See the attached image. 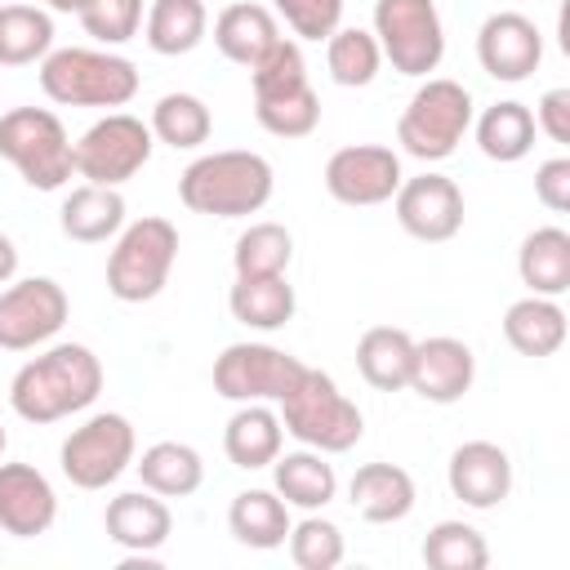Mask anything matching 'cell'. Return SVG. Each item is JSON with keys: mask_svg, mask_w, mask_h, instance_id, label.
Returning a JSON list of instances; mask_svg holds the SVG:
<instances>
[{"mask_svg": "<svg viewBox=\"0 0 570 570\" xmlns=\"http://www.w3.org/2000/svg\"><path fill=\"white\" fill-rule=\"evenodd\" d=\"M98 392H102V361L94 356V347L53 343L13 374L9 405L18 419L45 428V423L89 410L98 401Z\"/></svg>", "mask_w": 570, "mask_h": 570, "instance_id": "6da1fadb", "label": "cell"}, {"mask_svg": "<svg viewBox=\"0 0 570 570\" xmlns=\"http://www.w3.org/2000/svg\"><path fill=\"white\" fill-rule=\"evenodd\" d=\"M272 191H276L272 160L240 147L196 156L178 174V200L191 214H209V218H249L272 200Z\"/></svg>", "mask_w": 570, "mask_h": 570, "instance_id": "7a4b0ae2", "label": "cell"}, {"mask_svg": "<svg viewBox=\"0 0 570 570\" xmlns=\"http://www.w3.org/2000/svg\"><path fill=\"white\" fill-rule=\"evenodd\" d=\"M40 89L58 107H125L138 94V67L111 49H49L40 58Z\"/></svg>", "mask_w": 570, "mask_h": 570, "instance_id": "3957f363", "label": "cell"}, {"mask_svg": "<svg viewBox=\"0 0 570 570\" xmlns=\"http://www.w3.org/2000/svg\"><path fill=\"white\" fill-rule=\"evenodd\" d=\"M276 405H281V428L307 450L347 454L365 436V419H361L356 401H347L325 370L303 365V374Z\"/></svg>", "mask_w": 570, "mask_h": 570, "instance_id": "277c9868", "label": "cell"}, {"mask_svg": "<svg viewBox=\"0 0 570 570\" xmlns=\"http://www.w3.org/2000/svg\"><path fill=\"white\" fill-rule=\"evenodd\" d=\"M472 94L450 80V76H423V85L410 94L401 120H396V142L414 160H445L459 151V142L472 129Z\"/></svg>", "mask_w": 570, "mask_h": 570, "instance_id": "5b68a950", "label": "cell"}, {"mask_svg": "<svg viewBox=\"0 0 570 570\" xmlns=\"http://www.w3.org/2000/svg\"><path fill=\"white\" fill-rule=\"evenodd\" d=\"M178 258V227L169 218H134L116 232V245L107 254V289L120 303H151L174 272Z\"/></svg>", "mask_w": 570, "mask_h": 570, "instance_id": "8992f818", "label": "cell"}, {"mask_svg": "<svg viewBox=\"0 0 570 570\" xmlns=\"http://www.w3.org/2000/svg\"><path fill=\"white\" fill-rule=\"evenodd\" d=\"M0 156L36 191H58L76 174L71 138L49 107H13L0 116Z\"/></svg>", "mask_w": 570, "mask_h": 570, "instance_id": "52a82bcc", "label": "cell"}, {"mask_svg": "<svg viewBox=\"0 0 570 570\" xmlns=\"http://www.w3.org/2000/svg\"><path fill=\"white\" fill-rule=\"evenodd\" d=\"M134 454H138L134 423L116 410H102L67 432L58 463L76 490H107L111 481L125 476V468H134Z\"/></svg>", "mask_w": 570, "mask_h": 570, "instance_id": "ba28073f", "label": "cell"}, {"mask_svg": "<svg viewBox=\"0 0 570 570\" xmlns=\"http://www.w3.org/2000/svg\"><path fill=\"white\" fill-rule=\"evenodd\" d=\"M374 40L401 76L423 80L445 58V27L432 0H374Z\"/></svg>", "mask_w": 570, "mask_h": 570, "instance_id": "9c48e42d", "label": "cell"}, {"mask_svg": "<svg viewBox=\"0 0 570 570\" xmlns=\"http://www.w3.org/2000/svg\"><path fill=\"white\" fill-rule=\"evenodd\" d=\"M151 147H156V138H151L147 120H138L129 111H107L71 142V156H76V174L85 183L120 187L151 160Z\"/></svg>", "mask_w": 570, "mask_h": 570, "instance_id": "30bf717a", "label": "cell"}, {"mask_svg": "<svg viewBox=\"0 0 570 570\" xmlns=\"http://www.w3.org/2000/svg\"><path fill=\"white\" fill-rule=\"evenodd\" d=\"M298 374H303V361L272 343H227L214 356V392L236 405L281 401Z\"/></svg>", "mask_w": 570, "mask_h": 570, "instance_id": "8fae6325", "label": "cell"}, {"mask_svg": "<svg viewBox=\"0 0 570 570\" xmlns=\"http://www.w3.org/2000/svg\"><path fill=\"white\" fill-rule=\"evenodd\" d=\"M71 316L67 289L53 276H27L9 281L0 289V347L4 352H31L49 343Z\"/></svg>", "mask_w": 570, "mask_h": 570, "instance_id": "7c38bea8", "label": "cell"}, {"mask_svg": "<svg viewBox=\"0 0 570 570\" xmlns=\"http://www.w3.org/2000/svg\"><path fill=\"white\" fill-rule=\"evenodd\" d=\"M401 178H405L401 156L392 147H379V142H352V147H338L325 160V191L338 205H352V209L392 200Z\"/></svg>", "mask_w": 570, "mask_h": 570, "instance_id": "4fadbf2b", "label": "cell"}, {"mask_svg": "<svg viewBox=\"0 0 570 570\" xmlns=\"http://www.w3.org/2000/svg\"><path fill=\"white\" fill-rule=\"evenodd\" d=\"M392 209H396V223L414 240H428V245H441V240L459 236V227H463V191L445 174L401 178Z\"/></svg>", "mask_w": 570, "mask_h": 570, "instance_id": "5bb4252c", "label": "cell"}, {"mask_svg": "<svg viewBox=\"0 0 570 570\" xmlns=\"http://www.w3.org/2000/svg\"><path fill=\"white\" fill-rule=\"evenodd\" d=\"M476 62L490 80L521 85L543 62V31L525 13H512V9L490 13L476 31Z\"/></svg>", "mask_w": 570, "mask_h": 570, "instance_id": "9a60e30c", "label": "cell"}, {"mask_svg": "<svg viewBox=\"0 0 570 570\" xmlns=\"http://www.w3.org/2000/svg\"><path fill=\"white\" fill-rule=\"evenodd\" d=\"M476 379V356L463 338L454 334H432L423 343H414V361H410V392L432 401V405H454L472 392Z\"/></svg>", "mask_w": 570, "mask_h": 570, "instance_id": "2e32d148", "label": "cell"}, {"mask_svg": "<svg viewBox=\"0 0 570 570\" xmlns=\"http://www.w3.org/2000/svg\"><path fill=\"white\" fill-rule=\"evenodd\" d=\"M445 481L459 503L490 512L512 494V459L494 441H463L445 463Z\"/></svg>", "mask_w": 570, "mask_h": 570, "instance_id": "e0dca14e", "label": "cell"}, {"mask_svg": "<svg viewBox=\"0 0 570 570\" xmlns=\"http://www.w3.org/2000/svg\"><path fill=\"white\" fill-rule=\"evenodd\" d=\"M58 521V494L31 463H0V530L13 539H40Z\"/></svg>", "mask_w": 570, "mask_h": 570, "instance_id": "ac0fdd59", "label": "cell"}, {"mask_svg": "<svg viewBox=\"0 0 570 570\" xmlns=\"http://www.w3.org/2000/svg\"><path fill=\"white\" fill-rule=\"evenodd\" d=\"M102 525H107V539L134 557H151L165 548V539L174 534V512L160 494H151L147 485L142 490H125L107 503L102 512Z\"/></svg>", "mask_w": 570, "mask_h": 570, "instance_id": "d6986e66", "label": "cell"}, {"mask_svg": "<svg viewBox=\"0 0 570 570\" xmlns=\"http://www.w3.org/2000/svg\"><path fill=\"white\" fill-rule=\"evenodd\" d=\"M414 476L396 463H361L347 481V503L370 525H392L414 512Z\"/></svg>", "mask_w": 570, "mask_h": 570, "instance_id": "ffe728a7", "label": "cell"}, {"mask_svg": "<svg viewBox=\"0 0 570 570\" xmlns=\"http://www.w3.org/2000/svg\"><path fill=\"white\" fill-rule=\"evenodd\" d=\"M281 441H285V428L267 401H245L223 428V454L240 472L272 468V459L281 454Z\"/></svg>", "mask_w": 570, "mask_h": 570, "instance_id": "44dd1931", "label": "cell"}, {"mask_svg": "<svg viewBox=\"0 0 570 570\" xmlns=\"http://www.w3.org/2000/svg\"><path fill=\"white\" fill-rule=\"evenodd\" d=\"M503 338H508L512 352H521L530 361H543V356L561 352V343H566V312H561V303L543 298V294H525V298L508 303Z\"/></svg>", "mask_w": 570, "mask_h": 570, "instance_id": "7402d4cb", "label": "cell"}, {"mask_svg": "<svg viewBox=\"0 0 570 570\" xmlns=\"http://www.w3.org/2000/svg\"><path fill=\"white\" fill-rule=\"evenodd\" d=\"M272 490L303 512H321L334 494H338V472L334 463H325L321 450H289L272 459Z\"/></svg>", "mask_w": 570, "mask_h": 570, "instance_id": "603a6c76", "label": "cell"}, {"mask_svg": "<svg viewBox=\"0 0 570 570\" xmlns=\"http://www.w3.org/2000/svg\"><path fill=\"white\" fill-rule=\"evenodd\" d=\"M58 227L67 240L80 245H102L125 227V196L120 187H98V183H80L62 209H58Z\"/></svg>", "mask_w": 570, "mask_h": 570, "instance_id": "cb8c5ba5", "label": "cell"}, {"mask_svg": "<svg viewBox=\"0 0 570 570\" xmlns=\"http://www.w3.org/2000/svg\"><path fill=\"white\" fill-rule=\"evenodd\" d=\"M276 40H281V27H276L272 9H263V4L240 0V4H227L214 18V45L236 67H254Z\"/></svg>", "mask_w": 570, "mask_h": 570, "instance_id": "d4e9b609", "label": "cell"}, {"mask_svg": "<svg viewBox=\"0 0 570 570\" xmlns=\"http://www.w3.org/2000/svg\"><path fill=\"white\" fill-rule=\"evenodd\" d=\"M517 272L530 294L561 298L570 289V232L566 227H534L517 249Z\"/></svg>", "mask_w": 570, "mask_h": 570, "instance_id": "484cf974", "label": "cell"}, {"mask_svg": "<svg viewBox=\"0 0 570 570\" xmlns=\"http://www.w3.org/2000/svg\"><path fill=\"white\" fill-rule=\"evenodd\" d=\"M289 503L276 490H240L227 508V530L254 552H272L289 539Z\"/></svg>", "mask_w": 570, "mask_h": 570, "instance_id": "4316f807", "label": "cell"}, {"mask_svg": "<svg viewBox=\"0 0 570 570\" xmlns=\"http://www.w3.org/2000/svg\"><path fill=\"white\" fill-rule=\"evenodd\" d=\"M414 338L396 325H370L356 338V370L374 392H401L410 383Z\"/></svg>", "mask_w": 570, "mask_h": 570, "instance_id": "83f0119b", "label": "cell"}, {"mask_svg": "<svg viewBox=\"0 0 570 570\" xmlns=\"http://www.w3.org/2000/svg\"><path fill=\"white\" fill-rule=\"evenodd\" d=\"M472 129H476L481 156H490V160H499V165L525 160L530 147H534V134H539V129H534V111H530L525 102H517V98L494 102V107H485L481 116H472Z\"/></svg>", "mask_w": 570, "mask_h": 570, "instance_id": "f1b7e54d", "label": "cell"}, {"mask_svg": "<svg viewBox=\"0 0 570 570\" xmlns=\"http://www.w3.org/2000/svg\"><path fill=\"white\" fill-rule=\"evenodd\" d=\"M227 307L240 325L272 334V330L289 325L298 298H294V285L285 281V272L281 276H236L232 294H227Z\"/></svg>", "mask_w": 570, "mask_h": 570, "instance_id": "f546056e", "label": "cell"}, {"mask_svg": "<svg viewBox=\"0 0 570 570\" xmlns=\"http://www.w3.org/2000/svg\"><path fill=\"white\" fill-rule=\"evenodd\" d=\"M134 468H138L142 485L160 499H187L205 481V459L187 441H156V445L142 450V459Z\"/></svg>", "mask_w": 570, "mask_h": 570, "instance_id": "4dcf8cb0", "label": "cell"}, {"mask_svg": "<svg viewBox=\"0 0 570 570\" xmlns=\"http://www.w3.org/2000/svg\"><path fill=\"white\" fill-rule=\"evenodd\" d=\"M209 31V9L205 0H151L147 9V22H142V36H147V49L160 53V58H178V53H191Z\"/></svg>", "mask_w": 570, "mask_h": 570, "instance_id": "1f68e13d", "label": "cell"}, {"mask_svg": "<svg viewBox=\"0 0 570 570\" xmlns=\"http://www.w3.org/2000/svg\"><path fill=\"white\" fill-rule=\"evenodd\" d=\"M147 125H151V138L165 142V147H174V151H196V147L209 142V134H214V116H209L205 98L183 94V89L156 98Z\"/></svg>", "mask_w": 570, "mask_h": 570, "instance_id": "d6a6232c", "label": "cell"}, {"mask_svg": "<svg viewBox=\"0 0 570 570\" xmlns=\"http://www.w3.org/2000/svg\"><path fill=\"white\" fill-rule=\"evenodd\" d=\"M53 49V18L40 4H0V67L40 62Z\"/></svg>", "mask_w": 570, "mask_h": 570, "instance_id": "836d02e7", "label": "cell"}, {"mask_svg": "<svg viewBox=\"0 0 570 570\" xmlns=\"http://www.w3.org/2000/svg\"><path fill=\"white\" fill-rule=\"evenodd\" d=\"M325 67H330V80L343 85V89H365L379 67H383V49L374 40V31H361V27H338L330 40H325Z\"/></svg>", "mask_w": 570, "mask_h": 570, "instance_id": "e575fe53", "label": "cell"}, {"mask_svg": "<svg viewBox=\"0 0 570 570\" xmlns=\"http://www.w3.org/2000/svg\"><path fill=\"white\" fill-rule=\"evenodd\" d=\"M419 552H423V566L432 570H485L490 566V543L468 521H436L423 534Z\"/></svg>", "mask_w": 570, "mask_h": 570, "instance_id": "d590c367", "label": "cell"}, {"mask_svg": "<svg viewBox=\"0 0 570 570\" xmlns=\"http://www.w3.org/2000/svg\"><path fill=\"white\" fill-rule=\"evenodd\" d=\"M289 258H294V236L281 223H249L232 249L236 276H281Z\"/></svg>", "mask_w": 570, "mask_h": 570, "instance_id": "8d00e7d4", "label": "cell"}, {"mask_svg": "<svg viewBox=\"0 0 570 570\" xmlns=\"http://www.w3.org/2000/svg\"><path fill=\"white\" fill-rule=\"evenodd\" d=\"M307 58L298 49V40H276L254 67H249V89H254V102H272V98H285V94H298L307 89Z\"/></svg>", "mask_w": 570, "mask_h": 570, "instance_id": "74e56055", "label": "cell"}, {"mask_svg": "<svg viewBox=\"0 0 570 570\" xmlns=\"http://www.w3.org/2000/svg\"><path fill=\"white\" fill-rule=\"evenodd\" d=\"M289 561L298 570H334L343 561V530L330 517L307 512L298 525H289Z\"/></svg>", "mask_w": 570, "mask_h": 570, "instance_id": "f35d334b", "label": "cell"}, {"mask_svg": "<svg viewBox=\"0 0 570 570\" xmlns=\"http://www.w3.org/2000/svg\"><path fill=\"white\" fill-rule=\"evenodd\" d=\"M254 120L272 138H307L321 125V98L307 85L298 94H285V98H272V102H254Z\"/></svg>", "mask_w": 570, "mask_h": 570, "instance_id": "ab89813d", "label": "cell"}, {"mask_svg": "<svg viewBox=\"0 0 570 570\" xmlns=\"http://www.w3.org/2000/svg\"><path fill=\"white\" fill-rule=\"evenodd\" d=\"M80 27H85V36H94L98 45H125V40H134L138 36V27H142V0H89L80 13Z\"/></svg>", "mask_w": 570, "mask_h": 570, "instance_id": "60d3db41", "label": "cell"}, {"mask_svg": "<svg viewBox=\"0 0 570 570\" xmlns=\"http://www.w3.org/2000/svg\"><path fill=\"white\" fill-rule=\"evenodd\" d=\"M298 40H330L343 27V0H272Z\"/></svg>", "mask_w": 570, "mask_h": 570, "instance_id": "b9f144b4", "label": "cell"}, {"mask_svg": "<svg viewBox=\"0 0 570 570\" xmlns=\"http://www.w3.org/2000/svg\"><path fill=\"white\" fill-rule=\"evenodd\" d=\"M534 196L552 214L570 209V156H552V160H543L534 169Z\"/></svg>", "mask_w": 570, "mask_h": 570, "instance_id": "7bdbcfd3", "label": "cell"}, {"mask_svg": "<svg viewBox=\"0 0 570 570\" xmlns=\"http://www.w3.org/2000/svg\"><path fill=\"white\" fill-rule=\"evenodd\" d=\"M534 129L561 147L570 142V89H548L534 102Z\"/></svg>", "mask_w": 570, "mask_h": 570, "instance_id": "ee69618b", "label": "cell"}, {"mask_svg": "<svg viewBox=\"0 0 570 570\" xmlns=\"http://www.w3.org/2000/svg\"><path fill=\"white\" fill-rule=\"evenodd\" d=\"M18 276V245L0 232V285H9Z\"/></svg>", "mask_w": 570, "mask_h": 570, "instance_id": "f6af8a7d", "label": "cell"}, {"mask_svg": "<svg viewBox=\"0 0 570 570\" xmlns=\"http://www.w3.org/2000/svg\"><path fill=\"white\" fill-rule=\"evenodd\" d=\"M45 4H49L53 13H80V9L89 4V0H45Z\"/></svg>", "mask_w": 570, "mask_h": 570, "instance_id": "bcb514c9", "label": "cell"}, {"mask_svg": "<svg viewBox=\"0 0 570 570\" xmlns=\"http://www.w3.org/2000/svg\"><path fill=\"white\" fill-rule=\"evenodd\" d=\"M4 450H9V432L0 428V454H4Z\"/></svg>", "mask_w": 570, "mask_h": 570, "instance_id": "7dc6e473", "label": "cell"}]
</instances>
